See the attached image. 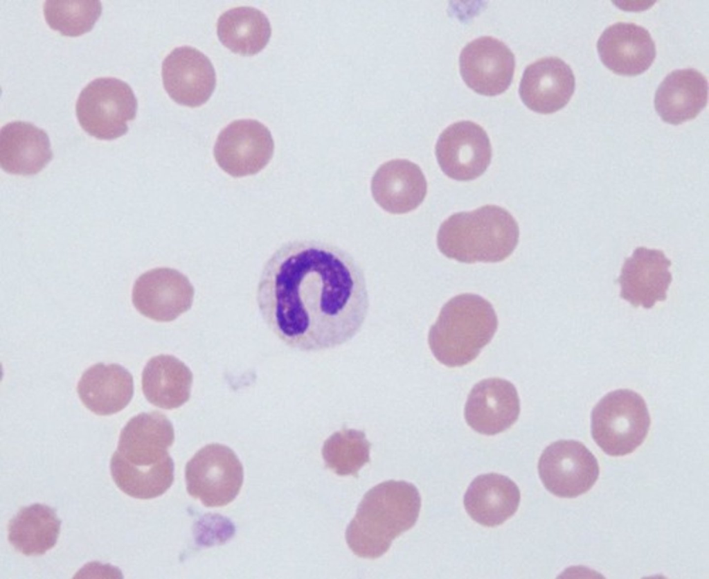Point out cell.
Returning a JSON list of instances; mask_svg holds the SVG:
<instances>
[{
	"label": "cell",
	"mask_w": 709,
	"mask_h": 579,
	"mask_svg": "<svg viewBox=\"0 0 709 579\" xmlns=\"http://www.w3.org/2000/svg\"><path fill=\"white\" fill-rule=\"evenodd\" d=\"M163 87L177 103L190 107L204 104L216 85V74L208 57L195 48H174L162 63Z\"/></svg>",
	"instance_id": "14"
},
{
	"label": "cell",
	"mask_w": 709,
	"mask_h": 579,
	"mask_svg": "<svg viewBox=\"0 0 709 579\" xmlns=\"http://www.w3.org/2000/svg\"><path fill=\"white\" fill-rule=\"evenodd\" d=\"M194 288L179 271L155 268L141 274L135 281L132 299L143 315L156 321H171L192 305Z\"/></svg>",
	"instance_id": "13"
},
{
	"label": "cell",
	"mask_w": 709,
	"mask_h": 579,
	"mask_svg": "<svg viewBox=\"0 0 709 579\" xmlns=\"http://www.w3.org/2000/svg\"><path fill=\"white\" fill-rule=\"evenodd\" d=\"M192 373L177 357L159 355L151 358L142 373V389L153 405L164 409L178 408L190 395Z\"/></svg>",
	"instance_id": "24"
},
{
	"label": "cell",
	"mask_w": 709,
	"mask_h": 579,
	"mask_svg": "<svg viewBox=\"0 0 709 579\" xmlns=\"http://www.w3.org/2000/svg\"><path fill=\"white\" fill-rule=\"evenodd\" d=\"M257 301L275 335L305 352L350 340L369 308L364 274L354 259L337 247L306 240L285 244L268 260Z\"/></svg>",
	"instance_id": "1"
},
{
	"label": "cell",
	"mask_w": 709,
	"mask_h": 579,
	"mask_svg": "<svg viewBox=\"0 0 709 579\" xmlns=\"http://www.w3.org/2000/svg\"><path fill=\"white\" fill-rule=\"evenodd\" d=\"M60 525L53 508L34 504L20 509L10 520L8 541L25 555H41L55 545Z\"/></svg>",
	"instance_id": "25"
},
{
	"label": "cell",
	"mask_w": 709,
	"mask_h": 579,
	"mask_svg": "<svg viewBox=\"0 0 709 579\" xmlns=\"http://www.w3.org/2000/svg\"><path fill=\"white\" fill-rule=\"evenodd\" d=\"M421 497L404 481H387L370 489L345 531L346 542L357 556L383 555L397 536L412 528L419 516Z\"/></svg>",
	"instance_id": "3"
},
{
	"label": "cell",
	"mask_w": 709,
	"mask_h": 579,
	"mask_svg": "<svg viewBox=\"0 0 709 579\" xmlns=\"http://www.w3.org/2000/svg\"><path fill=\"white\" fill-rule=\"evenodd\" d=\"M708 80L694 69L669 73L658 87L654 106L661 119L679 125L694 118L707 105Z\"/></svg>",
	"instance_id": "21"
},
{
	"label": "cell",
	"mask_w": 709,
	"mask_h": 579,
	"mask_svg": "<svg viewBox=\"0 0 709 579\" xmlns=\"http://www.w3.org/2000/svg\"><path fill=\"white\" fill-rule=\"evenodd\" d=\"M370 443L364 433L353 429L332 435L324 443L325 465L341 476L354 475L369 461Z\"/></svg>",
	"instance_id": "28"
},
{
	"label": "cell",
	"mask_w": 709,
	"mask_h": 579,
	"mask_svg": "<svg viewBox=\"0 0 709 579\" xmlns=\"http://www.w3.org/2000/svg\"><path fill=\"white\" fill-rule=\"evenodd\" d=\"M99 1H46L43 7L48 25L62 35L78 37L89 32L102 13Z\"/></svg>",
	"instance_id": "27"
},
{
	"label": "cell",
	"mask_w": 709,
	"mask_h": 579,
	"mask_svg": "<svg viewBox=\"0 0 709 579\" xmlns=\"http://www.w3.org/2000/svg\"><path fill=\"white\" fill-rule=\"evenodd\" d=\"M520 402L515 386L501 378H488L471 390L465 407L468 425L479 434L501 433L517 420Z\"/></svg>",
	"instance_id": "15"
},
{
	"label": "cell",
	"mask_w": 709,
	"mask_h": 579,
	"mask_svg": "<svg viewBox=\"0 0 709 579\" xmlns=\"http://www.w3.org/2000/svg\"><path fill=\"white\" fill-rule=\"evenodd\" d=\"M436 156L442 171L457 181H470L483 175L490 163V139L479 125L469 121L454 123L439 136Z\"/></svg>",
	"instance_id": "11"
},
{
	"label": "cell",
	"mask_w": 709,
	"mask_h": 579,
	"mask_svg": "<svg viewBox=\"0 0 709 579\" xmlns=\"http://www.w3.org/2000/svg\"><path fill=\"white\" fill-rule=\"evenodd\" d=\"M671 261L661 250L636 248L625 260L617 282L621 287L620 297L634 307L651 308L667 298L672 282L669 271Z\"/></svg>",
	"instance_id": "16"
},
{
	"label": "cell",
	"mask_w": 709,
	"mask_h": 579,
	"mask_svg": "<svg viewBox=\"0 0 709 579\" xmlns=\"http://www.w3.org/2000/svg\"><path fill=\"white\" fill-rule=\"evenodd\" d=\"M53 159L48 134L33 124L12 121L0 131V164L12 175H33Z\"/></svg>",
	"instance_id": "20"
},
{
	"label": "cell",
	"mask_w": 709,
	"mask_h": 579,
	"mask_svg": "<svg viewBox=\"0 0 709 579\" xmlns=\"http://www.w3.org/2000/svg\"><path fill=\"white\" fill-rule=\"evenodd\" d=\"M137 99L130 86L116 78H99L80 92L75 112L81 127L100 140H114L128 131L135 118Z\"/></svg>",
	"instance_id": "7"
},
{
	"label": "cell",
	"mask_w": 709,
	"mask_h": 579,
	"mask_svg": "<svg viewBox=\"0 0 709 579\" xmlns=\"http://www.w3.org/2000/svg\"><path fill=\"white\" fill-rule=\"evenodd\" d=\"M597 49L602 62L622 75L643 73L656 56L649 33L634 23L618 22L607 27L598 40Z\"/></svg>",
	"instance_id": "18"
},
{
	"label": "cell",
	"mask_w": 709,
	"mask_h": 579,
	"mask_svg": "<svg viewBox=\"0 0 709 579\" xmlns=\"http://www.w3.org/2000/svg\"><path fill=\"white\" fill-rule=\"evenodd\" d=\"M593 439L609 456L633 452L645 439L651 420L644 399L629 389L607 393L591 416Z\"/></svg>",
	"instance_id": "6"
},
{
	"label": "cell",
	"mask_w": 709,
	"mask_h": 579,
	"mask_svg": "<svg viewBox=\"0 0 709 579\" xmlns=\"http://www.w3.org/2000/svg\"><path fill=\"white\" fill-rule=\"evenodd\" d=\"M217 33L221 43L233 53L253 55L267 44L271 27L262 11L253 7L242 6L230 9L220 15Z\"/></svg>",
	"instance_id": "26"
},
{
	"label": "cell",
	"mask_w": 709,
	"mask_h": 579,
	"mask_svg": "<svg viewBox=\"0 0 709 579\" xmlns=\"http://www.w3.org/2000/svg\"><path fill=\"white\" fill-rule=\"evenodd\" d=\"M519 236L517 222L508 211L485 205L449 216L439 228L437 245L446 257L460 262H496L513 252Z\"/></svg>",
	"instance_id": "4"
},
{
	"label": "cell",
	"mask_w": 709,
	"mask_h": 579,
	"mask_svg": "<svg viewBox=\"0 0 709 579\" xmlns=\"http://www.w3.org/2000/svg\"><path fill=\"white\" fill-rule=\"evenodd\" d=\"M274 143L269 129L252 119L234 121L219 134L214 156L219 167L234 177L254 175L271 160Z\"/></svg>",
	"instance_id": "10"
},
{
	"label": "cell",
	"mask_w": 709,
	"mask_h": 579,
	"mask_svg": "<svg viewBox=\"0 0 709 579\" xmlns=\"http://www.w3.org/2000/svg\"><path fill=\"white\" fill-rule=\"evenodd\" d=\"M575 86V76L571 67L558 57H548L526 68L519 93L530 109L540 114H551L567 105Z\"/></svg>",
	"instance_id": "17"
},
{
	"label": "cell",
	"mask_w": 709,
	"mask_h": 579,
	"mask_svg": "<svg viewBox=\"0 0 709 579\" xmlns=\"http://www.w3.org/2000/svg\"><path fill=\"white\" fill-rule=\"evenodd\" d=\"M538 472L550 492L559 497L574 498L591 489L600 470L596 458L583 443L560 440L543 451Z\"/></svg>",
	"instance_id": "9"
},
{
	"label": "cell",
	"mask_w": 709,
	"mask_h": 579,
	"mask_svg": "<svg viewBox=\"0 0 709 579\" xmlns=\"http://www.w3.org/2000/svg\"><path fill=\"white\" fill-rule=\"evenodd\" d=\"M174 440L173 426L164 414L152 411L132 418L120 431L110 461L118 488L140 499L163 495L174 481V465L168 451Z\"/></svg>",
	"instance_id": "2"
},
{
	"label": "cell",
	"mask_w": 709,
	"mask_h": 579,
	"mask_svg": "<svg viewBox=\"0 0 709 579\" xmlns=\"http://www.w3.org/2000/svg\"><path fill=\"white\" fill-rule=\"evenodd\" d=\"M77 391L82 402L93 413L108 416L123 409L134 394L131 373L118 364L98 363L82 375Z\"/></svg>",
	"instance_id": "23"
},
{
	"label": "cell",
	"mask_w": 709,
	"mask_h": 579,
	"mask_svg": "<svg viewBox=\"0 0 709 579\" xmlns=\"http://www.w3.org/2000/svg\"><path fill=\"white\" fill-rule=\"evenodd\" d=\"M498 326L492 305L471 293L457 295L442 308L428 335L436 359L449 367L474 360L491 341Z\"/></svg>",
	"instance_id": "5"
},
{
	"label": "cell",
	"mask_w": 709,
	"mask_h": 579,
	"mask_svg": "<svg viewBox=\"0 0 709 579\" xmlns=\"http://www.w3.org/2000/svg\"><path fill=\"white\" fill-rule=\"evenodd\" d=\"M460 72L466 84L476 93L494 96L510 87L515 67L511 50L492 37L477 38L467 44L460 57Z\"/></svg>",
	"instance_id": "12"
},
{
	"label": "cell",
	"mask_w": 709,
	"mask_h": 579,
	"mask_svg": "<svg viewBox=\"0 0 709 579\" xmlns=\"http://www.w3.org/2000/svg\"><path fill=\"white\" fill-rule=\"evenodd\" d=\"M520 499L519 489L512 480L500 474L488 473L476 476L471 482L463 504L472 519L483 526L494 527L516 513Z\"/></svg>",
	"instance_id": "22"
},
{
	"label": "cell",
	"mask_w": 709,
	"mask_h": 579,
	"mask_svg": "<svg viewBox=\"0 0 709 579\" xmlns=\"http://www.w3.org/2000/svg\"><path fill=\"white\" fill-rule=\"evenodd\" d=\"M185 479L190 496L206 507H222L240 492L244 470L231 448L212 443L200 449L187 463Z\"/></svg>",
	"instance_id": "8"
},
{
	"label": "cell",
	"mask_w": 709,
	"mask_h": 579,
	"mask_svg": "<svg viewBox=\"0 0 709 579\" xmlns=\"http://www.w3.org/2000/svg\"><path fill=\"white\" fill-rule=\"evenodd\" d=\"M375 202L386 211L404 214L423 202L427 183L420 168L407 159H393L380 166L373 177Z\"/></svg>",
	"instance_id": "19"
}]
</instances>
